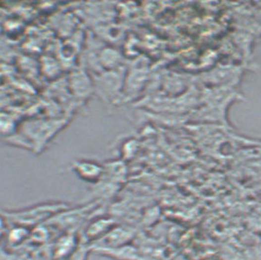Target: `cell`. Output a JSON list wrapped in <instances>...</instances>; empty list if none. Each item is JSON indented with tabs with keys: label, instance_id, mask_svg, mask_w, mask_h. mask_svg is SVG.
Masks as SVG:
<instances>
[{
	"label": "cell",
	"instance_id": "6da1fadb",
	"mask_svg": "<svg viewBox=\"0 0 261 260\" xmlns=\"http://www.w3.org/2000/svg\"><path fill=\"white\" fill-rule=\"evenodd\" d=\"M75 169L81 178L87 180H95L102 173V167L91 162H79Z\"/></svg>",
	"mask_w": 261,
	"mask_h": 260
}]
</instances>
